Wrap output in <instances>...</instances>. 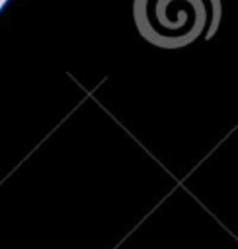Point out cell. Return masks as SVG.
<instances>
[{
    "label": "cell",
    "mask_w": 238,
    "mask_h": 249,
    "mask_svg": "<svg viewBox=\"0 0 238 249\" xmlns=\"http://www.w3.org/2000/svg\"><path fill=\"white\" fill-rule=\"evenodd\" d=\"M220 0H135L139 33L160 49H181L211 39L220 21Z\"/></svg>",
    "instance_id": "cell-1"
}]
</instances>
